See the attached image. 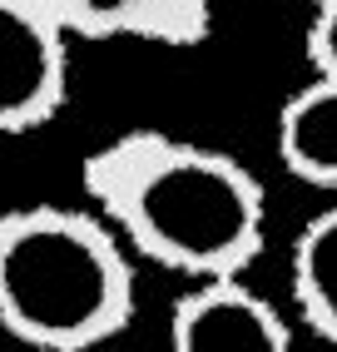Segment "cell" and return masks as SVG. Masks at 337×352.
<instances>
[{"label":"cell","mask_w":337,"mask_h":352,"mask_svg":"<svg viewBox=\"0 0 337 352\" xmlns=\"http://www.w3.org/2000/svg\"><path fill=\"white\" fill-rule=\"evenodd\" d=\"M134 318L129 248L94 208H0V327L35 352L105 347Z\"/></svg>","instance_id":"obj_2"},{"label":"cell","mask_w":337,"mask_h":352,"mask_svg":"<svg viewBox=\"0 0 337 352\" xmlns=\"http://www.w3.org/2000/svg\"><path fill=\"white\" fill-rule=\"evenodd\" d=\"M278 159L307 189L337 194V80L312 75L278 109Z\"/></svg>","instance_id":"obj_6"},{"label":"cell","mask_w":337,"mask_h":352,"mask_svg":"<svg viewBox=\"0 0 337 352\" xmlns=\"http://www.w3.org/2000/svg\"><path fill=\"white\" fill-rule=\"evenodd\" d=\"M69 95V30L65 20L0 0V134L50 124Z\"/></svg>","instance_id":"obj_3"},{"label":"cell","mask_w":337,"mask_h":352,"mask_svg":"<svg viewBox=\"0 0 337 352\" xmlns=\"http://www.w3.org/2000/svg\"><path fill=\"white\" fill-rule=\"evenodd\" d=\"M80 179L119 243L194 283L238 278L263 248V189L224 149L164 129H124L85 154Z\"/></svg>","instance_id":"obj_1"},{"label":"cell","mask_w":337,"mask_h":352,"mask_svg":"<svg viewBox=\"0 0 337 352\" xmlns=\"http://www.w3.org/2000/svg\"><path fill=\"white\" fill-rule=\"evenodd\" d=\"M307 6H312V15H318V10H332L337 0H307Z\"/></svg>","instance_id":"obj_10"},{"label":"cell","mask_w":337,"mask_h":352,"mask_svg":"<svg viewBox=\"0 0 337 352\" xmlns=\"http://www.w3.org/2000/svg\"><path fill=\"white\" fill-rule=\"evenodd\" d=\"M168 352H293L287 322L248 283H194L168 313Z\"/></svg>","instance_id":"obj_4"},{"label":"cell","mask_w":337,"mask_h":352,"mask_svg":"<svg viewBox=\"0 0 337 352\" xmlns=\"http://www.w3.org/2000/svg\"><path fill=\"white\" fill-rule=\"evenodd\" d=\"M25 6H40V10H50V15H60V10H65V0H25Z\"/></svg>","instance_id":"obj_9"},{"label":"cell","mask_w":337,"mask_h":352,"mask_svg":"<svg viewBox=\"0 0 337 352\" xmlns=\"http://www.w3.org/2000/svg\"><path fill=\"white\" fill-rule=\"evenodd\" d=\"M307 55H312V75L337 80V6L312 15V30H307Z\"/></svg>","instance_id":"obj_8"},{"label":"cell","mask_w":337,"mask_h":352,"mask_svg":"<svg viewBox=\"0 0 337 352\" xmlns=\"http://www.w3.org/2000/svg\"><path fill=\"white\" fill-rule=\"evenodd\" d=\"M287 283H293V302H298L303 322L323 342L337 347V204L293 239Z\"/></svg>","instance_id":"obj_7"},{"label":"cell","mask_w":337,"mask_h":352,"mask_svg":"<svg viewBox=\"0 0 337 352\" xmlns=\"http://www.w3.org/2000/svg\"><path fill=\"white\" fill-rule=\"evenodd\" d=\"M65 30L85 40H144V45H199L213 25V0H65Z\"/></svg>","instance_id":"obj_5"}]
</instances>
